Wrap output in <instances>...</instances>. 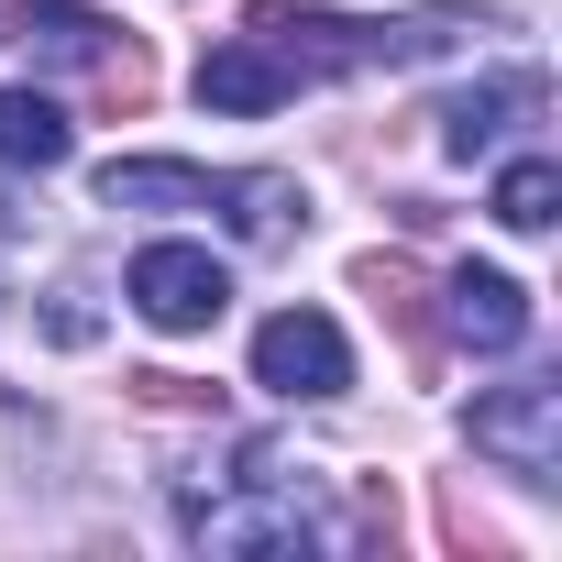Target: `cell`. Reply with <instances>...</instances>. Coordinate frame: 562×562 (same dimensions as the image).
I'll return each instance as SVG.
<instances>
[{"label": "cell", "mask_w": 562, "mask_h": 562, "mask_svg": "<svg viewBox=\"0 0 562 562\" xmlns=\"http://www.w3.org/2000/svg\"><path fill=\"white\" fill-rule=\"evenodd\" d=\"M507 23L485 12H397V23H353V12H299V0H254L243 34H221L199 56V100L210 111H276L321 78H364V67H430V56H463Z\"/></svg>", "instance_id": "1"}, {"label": "cell", "mask_w": 562, "mask_h": 562, "mask_svg": "<svg viewBox=\"0 0 562 562\" xmlns=\"http://www.w3.org/2000/svg\"><path fill=\"white\" fill-rule=\"evenodd\" d=\"M177 529L221 562H276V551H310L331 540V507H321V474L265 452V441H232V452H199L177 463Z\"/></svg>", "instance_id": "2"}, {"label": "cell", "mask_w": 562, "mask_h": 562, "mask_svg": "<svg viewBox=\"0 0 562 562\" xmlns=\"http://www.w3.org/2000/svg\"><path fill=\"white\" fill-rule=\"evenodd\" d=\"M474 452L518 485H562V375H518L474 397Z\"/></svg>", "instance_id": "3"}, {"label": "cell", "mask_w": 562, "mask_h": 562, "mask_svg": "<svg viewBox=\"0 0 562 562\" xmlns=\"http://www.w3.org/2000/svg\"><path fill=\"white\" fill-rule=\"evenodd\" d=\"M254 386H276V397H342L353 386V342H342V321L331 310H276L265 331H254Z\"/></svg>", "instance_id": "4"}, {"label": "cell", "mask_w": 562, "mask_h": 562, "mask_svg": "<svg viewBox=\"0 0 562 562\" xmlns=\"http://www.w3.org/2000/svg\"><path fill=\"white\" fill-rule=\"evenodd\" d=\"M12 45H23V56H45V67H89L100 89L144 100V56L89 12V0H23V12H12Z\"/></svg>", "instance_id": "5"}, {"label": "cell", "mask_w": 562, "mask_h": 562, "mask_svg": "<svg viewBox=\"0 0 562 562\" xmlns=\"http://www.w3.org/2000/svg\"><path fill=\"white\" fill-rule=\"evenodd\" d=\"M133 310H144L155 331H210V321L232 310V276H221L199 243H144V254H133Z\"/></svg>", "instance_id": "6"}, {"label": "cell", "mask_w": 562, "mask_h": 562, "mask_svg": "<svg viewBox=\"0 0 562 562\" xmlns=\"http://www.w3.org/2000/svg\"><path fill=\"white\" fill-rule=\"evenodd\" d=\"M441 299H452V342H463V353H518V342H529V288H518V276L463 265Z\"/></svg>", "instance_id": "7"}, {"label": "cell", "mask_w": 562, "mask_h": 562, "mask_svg": "<svg viewBox=\"0 0 562 562\" xmlns=\"http://www.w3.org/2000/svg\"><path fill=\"white\" fill-rule=\"evenodd\" d=\"M540 100H551V89H540V78L518 67V78H496V89H474V100H452V111H441V144H452V155L474 166V155H496V144L518 133V122H540Z\"/></svg>", "instance_id": "8"}, {"label": "cell", "mask_w": 562, "mask_h": 562, "mask_svg": "<svg viewBox=\"0 0 562 562\" xmlns=\"http://www.w3.org/2000/svg\"><path fill=\"white\" fill-rule=\"evenodd\" d=\"M210 210H232V232L254 243V254H276V243H299L310 232V199H299V177H276V166H254V177H221V199Z\"/></svg>", "instance_id": "9"}, {"label": "cell", "mask_w": 562, "mask_h": 562, "mask_svg": "<svg viewBox=\"0 0 562 562\" xmlns=\"http://www.w3.org/2000/svg\"><path fill=\"white\" fill-rule=\"evenodd\" d=\"M100 199H111V210H210V199H221V177H210V166L133 155V166H111V177H100Z\"/></svg>", "instance_id": "10"}, {"label": "cell", "mask_w": 562, "mask_h": 562, "mask_svg": "<svg viewBox=\"0 0 562 562\" xmlns=\"http://www.w3.org/2000/svg\"><path fill=\"white\" fill-rule=\"evenodd\" d=\"M67 144L78 133H67V111L45 89H0V166H34L45 177V166H67Z\"/></svg>", "instance_id": "11"}, {"label": "cell", "mask_w": 562, "mask_h": 562, "mask_svg": "<svg viewBox=\"0 0 562 562\" xmlns=\"http://www.w3.org/2000/svg\"><path fill=\"white\" fill-rule=\"evenodd\" d=\"M551 210H562V166H551V155L496 166V221H507V232H551Z\"/></svg>", "instance_id": "12"}, {"label": "cell", "mask_w": 562, "mask_h": 562, "mask_svg": "<svg viewBox=\"0 0 562 562\" xmlns=\"http://www.w3.org/2000/svg\"><path fill=\"white\" fill-rule=\"evenodd\" d=\"M364 288H375V310H386V321L430 331V299H419V265H386V254H375V265H364Z\"/></svg>", "instance_id": "13"}]
</instances>
